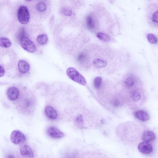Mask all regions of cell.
I'll list each match as a JSON object with an SVG mask.
<instances>
[{"instance_id":"obj_12","label":"cell","mask_w":158,"mask_h":158,"mask_svg":"<svg viewBox=\"0 0 158 158\" xmlns=\"http://www.w3.org/2000/svg\"><path fill=\"white\" fill-rule=\"evenodd\" d=\"M45 111L46 115L50 119H54L57 118V114L56 111L51 106H47Z\"/></svg>"},{"instance_id":"obj_19","label":"cell","mask_w":158,"mask_h":158,"mask_svg":"<svg viewBox=\"0 0 158 158\" xmlns=\"http://www.w3.org/2000/svg\"><path fill=\"white\" fill-rule=\"evenodd\" d=\"M48 37L45 34H42L39 35L37 38L38 43L41 45L45 44L48 41Z\"/></svg>"},{"instance_id":"obj_15","label":"cell","mask_w":158,"mask_h":158,"mask_svg":"<svg viewBox=\"0 0 158 158\" xmlns=\"http://www.w3.org/2000/svg\"><path fill=\"white\" fill-rule=\"evenodd\" d=\"M11 42L6 37H2L0 38V46L2 47L7 48L11 45Z\"/></svg>"},{"instance_id":"obj_11","label":"cell","mask_w":158,"mask_h":158,"mask_svg":"<svg viewBox=\"0 0 158 158\" xmlns=\"http://www.w3.org/2000/svg\"><path fill=\"white\" fill-rule=\"evenodd\" d=\"M142 138L144 141L147 143L154 140L155 138V135L152 132L147 130L143 133Z\"/></svg>"},{"instance_id":"obj_17","label":"cell","mask_w":158,"mask_h":158,"mask_svg":"<svg viewBox=\"0 0 158 158\" xmlns=\"http://www.w3.org/2000/svg\"><path fill=\"white\" fill-rule=\"evenodd\" d=\"M86 24L88 28L90 29H94L95 27V20L92 16L88 15L86 18Z\"/></svg>"},{"instance_id":"obj_1","label":"cell","mask_w":158,"mask_h":158,"mask_svg":"<svg viewBox=\"0 0 158 158\" xmlns=\"http://www.w3.org/2000/svg\"><path fill=\"white\" fill-rule=\"evenodd\" d=\"M66 72L68 76L73 81L83 85L86 84L87 82L85 78L74 68H68Z\"/></svg>"},{"instance_id":"obj_4","label":"cell","mask_w":158,"mask_h":158,"mask_svg":"<svg viewBox=\"0 0 158 158\" xmlns=\"http://www.w3.org/2000/svg\"><path fill=\"white\" fill-rule=\"evenodd\" d=\"M10 138L12 142L15 144L23 143L26 140L25 135L19 130L13 131L11 134Z\"/></svg>"},{"instance_id":"obj_9","label":"cell","mask_w":158,"mask_h":158,"mask_svg":"<svg viewBox=\"0 0 158 158\" xmlns=\"http://www.w3.org/2000/svg\"><path fill=\"white\" fill-rule=\"evenodd\" d=\"M19 95L18 89L16 87H13L9 88L7 91V95L9 98L12 101L16 100Z\"/></svg>"},{"instance_id":"obj_8","label":"cell","mask_w":158,"mask_h":158,"mask_svg":"<svg viewBox=\"0 0 158 158\" xmlns=\"http://www.w3.org/2000/svg\"><path fill=\"white\" fill-rule=\"evenodd\" d=\"M135 116L138 119L143 121H148L149 118L148 113L143 110H138L134 113Z\"/></svg>"},{"instance_id":"obj_18","label":"cell","mask_w":158,"mask_h":158,"mask_svg":"<svg viewBox=\"0 0 158 158\" xmlns=\"http://www.w3.org/2000/svg\"><path fill=\"white\" fill-rule=\"evenodd\" d=\"M35 7L36 10L40 12H44L47 9V5L43 1H40L38 2L36 5Z\"/></svg>"},{"instance_id":"obj_22","label":"cell","mask_w":158,"mask_h":158,"mask_svg":"<svg viewBox=\"0 0 158 158\" xmlns=\"http://www.w3.org/2000/svg\"><path fill=\"white\" fill-rule=\"evenodd\" d=\"M102 81V78L99 76L95 77L94 80V84L95 88L97 89L100 87Z\"/></svg>"},{"instance_id":"obj_6","label":"cell","mask_w":158,"mask_h":158,"mask_svg":"<svg viewBox=\"0 0 158 158\" xmlns=\"http://www.w3.org/2000/svg\"><path fill=\"white\" fill-rule=\"evenodd\" d=\"M139 151L144 154H148L152 151V147L150 144L145 142H142L139 143L138 146Z\"/></svg>"},{"instance_id":"obj_5","label":"cell","mask_w":158,"mask_h":158,"mask_svg":"<svg viewBox=\"0 0 158 158\" xmlns=\"http://www.w3.org/2000/svg\"><path fill=\"white\" fill-rule=\"evenodd\" d=\"M48 135L54 139H59L63 137L64 134L59 129L54 127H51L47 130Z\"/></svg>"},{"instance_id":"obj_14","label":"cell","mask_w":158,"mask_h":158,"mask_svg":"<svg viewBox=\"0 0 158 158\" xmlns=\"http://www.w3.org/2000/svg\"><path fill=\"white\" fill-rule=\"evenodd\" d=\"M74 123L77 127L82 128L84 126V121L82 115H79L76 117L74 120Z\"/></svg>"},{"instance_id":"obj_29","label":"cell","mask_w":158,"mask_h":158,"mask_svg":"<svg viewBox=\"0 0 158 158\" xmlns=\"http://www.w3.org/2000/svg\"><path fill=\"white\" fill-rule=\"evenodd\" d=\"M5 158H15L14 156L11 154L7 155L6 156Z\"/></svg>"},{"instance_id":"obj_25","label":"cell","mask_w":158,"mask_h":158,"mask_svg":"<svg viewBox=\"0 0 158 158\" xmlns=\"http://www.w3.org/2000/svg\"><path fill=\"white\" fill-rule=\"evenodd\" d=\"M86 55L84 53L81 52L78 56L77 59L81 63H82L86 59Z\"/></svg>"},{"instance_id":"obj_13","label":"cell","mask_w":158,"mask_h":158,"mask_svg":"<svg viewBox=\"0 0 158 158\" xmlns=\"http://www.w3.org/2000/svg\"><path fill=\"white\" fill-rule=\"evenodd\" d=\"M130 96L131 98L134 102H137L141 98V95L138 90L135 89L130 92Z\"/></svg>"},{"instance_id":"obj_7","label":"cell","mask_w":158,"mask_h":158,"mask_svg":"<svg viewBox=\"0 0 158 158\" xmlns=\"http://www.w3.org/2000/svg\"><path fill=\"white\" fill-rule=\"evenodd\" d=\"M20 152L23 156L30 158H33L34 154L32 149L29 146L26 145L22 146L20 148Z\"/></svg>"},{"instance_id":"obj_26","label":"cell","mask_w":158,"mask_h":158,"mask_svg":"<svg viewBox=\"0 0 158 158\" xmlns=\"http://www.w3.org/2000/svg\"><path fill=\"white\" fill-rule=\"evenodd\" d=\"M158 11H155L152 16V20L153 22L157 24L158 23Z\"/></svg>"},{"instance_id":"obj_3","label":"cell","mask_w":158,"mask_h":158,"mask_svg":"<svg viewBox=\"0 0 158 158\" xmlns=\"http://www.w3.org/2000/svg\"><path fill=\"white\" fill-rule=\"evenodd\" d=\"M20 43L22 47L25 50L33 53L36 50V47L33 43L26 35L22 36L20 38Z\"/></svg>"},{"instance_id":"obj_10","label":"cell","mask_w":158,"mask_h":158,"mask_svg":"<svg viewBox=\"0 0 158 158\" xmlns=\"http://www.w3.org/2000/svg\"><path fill=\"white\" fill-rule=\"evenodd\" d=\"M18 68L19 71L22 73H27L30 69L29 64L23 60H20L18 63Z\"/></svg>"},{"instance_id":"obj_20","label":"cell","mask_w":158,"mask_h":158,"mask_svg":"<svg viewBox=\"0 0 158 158\" xmlns=\"http://www.w3.org/2000/svg\"><path fill=\"white\" fill-rule=\"evenodd\" d=\"M96 35L99 39L104 42H108L110 39V37L108 35L102 32L98 33Z\"/></svg>"},{"instance_id":"obj_16","label":"cell","mask_w":158,"mask_h":158,"mask_svg":"<svg viewBox=\"0 0 158 158\" xmlns=\"http://www.w3.org/2000/svg\"><path fill=\"white\" fill-rule=\"evenodd\" d=\"M93 64L95 67L100 68L105 67L107 65V63L106 61L100 59L94 60Z\"/></svg>"},{"instance_id":"obj_27","label":"cell","mask_w":158,"mask_h":158,"mask_svg":"<svg viewBox=\"0 0 158 158\" xmlns=\"http://www.w3.org/2000/svg\"><path fill=\"white\" fill-rule=\"evenodd\" d=\"M5 73V71L3 67L0 65V77L3 76Z\"/></svg>"},{"instance_id":"obj_24","label":"cell","mask_w":158,"mask_h":158,"mask_svg":"<svg viewBox=\"0 0 158 158\" xmlns=\"http://www.w3.org/2000/svg\"><path fill=\"white\" fill-rule=\"evenodd\" d=\"M62 13L64 15L68 16H70L73 15L72 10L67 8L63 9L62 10Z\"/></svg>"},{"instance_id":"obj_21","label":"cell","mask_w":158,"mask_h":158,"mask_svg":"<svg viewBox=\"0 0 158 158\" xmlns=\"http://www.w3.org/2000/svg\"><path fill=\"white\" fill-rule=\"evenodd\" d=\"M147 37L148 41L151 44H156L157 42V39L156 37L152 34H148Z\"/></svg>"},{"instance_id":"obj_2","label":"cell","mask_w":158,"mask_h":158,"mask_svg":"<svg viewBox=\"0 0 158 158\" xmlns=\"http://www.w3.org/2000/svg\"><path fill=\"white\" fill-rule=\"evenodd\" d=\"M17 17L20 23L24 24L27 23L30 19V15L28 8L24 6H20L18 11Z\"/></svg>"},{"instance_id":"obj_23","label":"cell","mask_w":158,"mask_h":158,"mask_svg":"<svg viewBox=\"0 0 158 158\" xmlns=\"http://www.w3.org/2000/svg\"><path fill=\"white\" fill-rule=\"evenodd\" d=\"M126 85L128 87H131L135 83L134 79L132 77H129L127 78L125 81Z\"/></svg>"},{"instance_id":"obj_28","label":"cell","mask_w":158,"mask_h":158,"mask_svg":"<svg viewBox=\"0 0 158 158\" xmlns=\"http://www.w3.org/2000/svg\"><path fill=\"white\" fill-rule=\"evenodd\" d=\"M113 104L114 106L117 107L120 105V102L118 100H115L114 101Z\"/></svg>"}]
</instances>
